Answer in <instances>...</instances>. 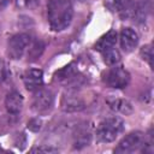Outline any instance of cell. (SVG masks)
<instances>
[{
    "label": "cell",
    "instance_id": "cell-1",
    "mask_svg": "<svg viewBox=\"0 0 154 154\" xmlns=\"http://www.w3.org/2000/svg\"><path fill=\"white\" fill-rule=\"evenodd\" d=\"M47 14L51 28L54 31L66 29L73 17V8L70 0H49Z\"/></svg>",
    "mask_w": 154,
    "mask_h": 154
},
{
    "label": "cell",
    "instance_id": "cell-2",
    "mask_svg": "<svg viewBox=\"0 0 154 154\" xmlns=\"http://www.w3.org/2000/svg\"><path fill=\"white\" fill-rule=\"evenodd\" d=\"M124 130V122L119 117H109L103 119L96 130V137L100 142H113Z\"/></svg>",
    "mask_w": 154,
    "mask_h": 154
},
{
    "label": "cell",
    "instance_id": "cell-3",
    "mask_svg": "<svg viewBox=\"0 0 154 154\" xmlns=\"http://www.w3.org/2000/svg\"><path fill=\"white\" fill-rule=\"evenodd\" d=\"M31 42V37L28 34H17L8 40L7 43V54L11 59H20L26 52L29 45Z\"/></svg>",
    "mask_w": 154,
    "mask_h": 154
},
{
    "label": "cell",
    "instance_id": "cell-4",
    "mask_svg": "<svg viewBox=\"0 0 154 154\" xmlns=\"http://www.w3.org/2000/svg\"><path fill=\"white\" fill-rule=\"evenodd\" d=\"M103 82L111 88H125L130 82V75L122 66H114L103 75Z\"/></svg>",
    "mask_w": 154,
    "mask_h": 154
},
{
    "label": "cell",
    "instance_id": "cell-5",
    "mask_svg": "<svg viewBox=\"0 0 154 154\" xmlns=\"http://www.w3.org/2000/svg\"><path fill=\"white\" fill-rule=\"evenodd\" d=\"M144 141V135L141 131H134L128 134L116 147L114 152L118 154H128V153H134L137 152Z\"/></svg>",
    "mask_w": 154,
    "mask_h": 154
},
{
    "label": "cell",
    "instance_id": "cell-6",
    "mask_svg": "<svg viewBox=\"0 0 154 154\" xmlns=\"http://www.w3.org/2000/svg\"><path fill=\"white\" fill-rule=\"evenodd\" d=\"M54 96L49 89H38L32 99V109L36 113H45L49 111L53 106Z\"/></svg>",
    "mask_w": 154,
    "mask_h": 154
},
{
    "label": "cell",
    "instance_id": "cell-7",
    "mask_svg": "<svg viewBox=\"0 0 154 154\" xmlns=\"http://www.w3.org/2000/svg\"><path fill=\"white\" fill-rule=\"evenodd\" d=\"M23 82L28 90L36 91L43 84V73L38 69H29L23 75Z\"/></svg>",
    "mask_w": 154,
    "mask_h": 154
},
{
    "label": "cell",
    "instance_id": "cell-8",
    "mask_svg": "<svg viewBox=\"0 0 154 154\" xmlns=\"http://www.w3.org/2000/svg\"><path fill=\"white\" fill-rule=\"evenodd\" d=\"M119 40H120V46L123 51L131 52L138 43V35L131 28H124L120 31Z\"/></svg>",
    "mask_w": 154,
    "mask_h": 154
},
{
    "label": "cell",
    "instance_id": "cell-9",
    "mask_svg": "<svg viewBox=\"0 0 154 154\" xmlns=\"http://www.w3.org/2000/svg\"><path fill=\"white\" fill-rule=\"evenodd\" d=\"M5 107L10 114H18L23 107V96L20 95V93L16 90L8 93L5 97Z\"/></svg>",
    "mask_w": 154,
    "mask_h": 154
},
{
    "label": "cell",
    "instance_id": "cell-10",
    "mask_svg": "<svg viewBox=\"0 0 154 154\" xmlns=\"http://www.w3.org/2000/svg\"><path fill=\"white\" fill-rule=\"evenodd\" d=\"M116 43H117V32L114 30H109L99 38V41L95 45V49L102 53L109 48L116 47Z\"/></svg>",
    "mask_w": 154,
    "mask_h": 154
},
{
    "label": "cell",
    "instance_id": "cell-11",
    "mask_svg": "<svg viewBox=\"0 0 154 154\" xmlns=\"http://www.w3.org/2000/svg\"><path fill=\"white\" fill-rule=\"evenodd\" d=\"M61 107L65 112H76L84 108V102L76 95H66L63 97Z\"/></svg>",
    "mask_w": 154,
    "mask_h": 154
},
{
    "label": "cell",
    "instance_id": "cell-12",
    "mask_svg": "<svg viewBox=\"0 0 154 154\" xmlns=\"http://www.w3.org/2000/svg\"><path fill=\"white\" fill-rule=\"evenodd\" d=\"M26 51H28V60L35 61V60H37V59L41 57V54L43 53V51H45V43H43L41 40L31 41Z\"/></svg>",
    "mask_w": 154,
    "mask_h": 154
},
{
    "label": "cell",
    "instance_id": "cell-13",
    "mask_svg": "<svg viewBox=\"0 0 154 154\" xmlns=\"http://www.w3.org/2000/svg\"><path fill=\"white\" fill-rule=\"evenodd\" d=\"M108 105L112 109H114L117 112H120V113L128 114L132 111L131 103L128 100H124V99H114L112 101H108Z\"/></svg>",
    "mask_w": 154,
    "mask_h": 154
},
{
    "label": "cell",
    "instance_id": "cell-14",
    "mask_svg": "<svg viewBox=\"0 0 154 154\" xmlns=\"http://www.w3.org/2000/svg\"><path fill=\"white\" fill-rule=\"evenodd\" d=\"M102 55H103L105 63L107 65H109V66H114V65H117L120 61V54H119V52L117 51L116 47L109 48V49L102 52Z\"/></svg>",
    "mask_w": 154,
    "mask_h": 154
},
{
    "label": "cell",
    "instance_id": "cell-15",
    "mask_svg": "<svg viewBox=\"0 0 154 154\" xmlns=\"http://www.w3.org/2000/svg\"><path fill=\"white\" fill-rule=\"evenodd\" d=\"M90 137L91 136H90V134L88 131H84V130L78 131L77 135L75 136V144H73V147L75 148H82L84 146H88L89 142H90Z\"/></svg>",
    "mask_w": 154,
    "mask_h": 154
},
{
    "label": "cell",
    "instance_id": "cell-16",
    "mask_svg": "<svg viewBox=\"0 0 154 154\" xmlns=\"http://www.w3.org/2000/svg\"><path fill=\"white\" fill-rule=\"evenodd\" d=\"M140 53H141L142 59L146 60V61L149 64L150 67H153V48H152V46L148 45V46L142 47Z\"/></svg>",
    "mask_w": 154,
    "mask_h": 154
},
{
    "label": "cell",
    "instance_id": "cell-17",
    "mask_svg": "<svg viewBox=\"0 0 154 154\" xmlns=\"http://www.w3.org/2000/svg\"><path fill=\"white\" fill-rule=\"evenodd\" d=\"M32 153H57L58 149L49 147V146H40V147H35L31 149Z\"/></svg>",
    "mask_w": 154,
    "mask_h": 154
},
{
    "label": "cell",
    "instance_id": "cell-18",
    "mask_svg": "<svg viewBox=\"0 0 154 154\" xmlns=\"http://www.w3.org/2000/svg\"><path fill=\"white\" fill-rule=\"evenodd\" d=\"M28 129L31 130V131H38L41 129V120L38 119H31L30 122H28Z\"/></svg>",
    "mask_w": 154,
    "mask_h": 154
},
{
    "label": "cell",
    "instance_id": "cell-19",
    "mask_svg": "<svg viewBox=\"0 0 154 154\" xmlns=\"http://www.w3.org/2000/svg\"><path fill=\"white\" fill-rule=\"evenodd\" d=\"M7 75H8V72H7L6 65H5V63L0 59V83H2V82L7 78Z\"/></svg>",
    "mask_w": 154,
    "mask_h": 154
},
{
    "label": "cell",
    "instance_id": "cell-20",
    "mask_svg": "<svg viewBox=\"0 0 154 154\" xmlns=\"http://www.w3.org/2000/svg\"><path fill=\"white\" fill-rule=\"evenodd\" d=\"M38 1L40 0H25V5L29 7H35L38 4Z\"/></svg>",
    "mask_w": 154,
    "mask_h": 154
},
{
    "label": "cell",
    "instance_id": "cell-21",
    "mask_svg": "<svg viewBox=\"0 0 154 154\" xmlns=\"http://www.w3.org/2000/svg\"><path fill=\"white\" fill-rule=\"evenodd\" d=\"M8 2H10V0H0V10H2L4 7H6Z\"/></svg>",
    "mask_w": 154,
    "mask_h": 154
}]
</instances>
